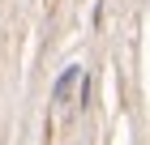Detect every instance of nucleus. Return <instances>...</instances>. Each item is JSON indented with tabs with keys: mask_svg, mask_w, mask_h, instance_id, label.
<instances>
[{
	"mask_svg": "<svg viewBox=\"0 0 150 145\" xmlns=\"http://www.w3.org/2000/svg\"><path fill=\"white\" fill-rule=\"evenodd\" d=\"M73 81H77V64H73V68H64V77L56 81V90H52V98H56V102H64V98H69V90H73Z\"/></svg>",
	"mask_w": 150,
	"mask_h": 145,
	"instance_id": "1",
	"label": "nucleus"
}]
</instances>
